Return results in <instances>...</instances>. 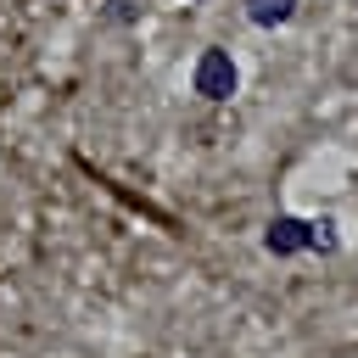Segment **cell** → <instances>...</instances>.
Here are the masks:
<instances>
[{
    "instance_id": "6da1fadb",
    "label": "cell",
    "mask_w": 358,
    "mask_h": 358,
    "mask_svg": "<svg viewBox=\"0 0 358 358\" xmlns=\"http://www.w3.org/2000/svg\"><path fill=\"white\" fill-rule=\"evenodd\" d=\"M190 84H196V95H207V101H229V95H235V62H229V50H201Z\"/></svg>"
},
{
    "instance_id": "7a4b0ae2",
    "label": "cell",
    "mask_w": 358,
    "mask_h": 358,
    "mask_svg": "<svg viewBox=\"0 0 358 358\" xmlns=\"http://www.w3.org/2000/svg\"><path fill=\"white\" fill-rule=\"evenodd\" d=\"M263 246H268L274 257H291V252H302V246H308V224H302V218H291V213H280V218L263 229Z\"/></svg>"
},
{
    "instance_id": "3957f363",
    "label": "cell",
    "mask_w": 358,
    "mask_h": 358,
    "mask_svg": "<svg viewBox=\"0 0 358 358\" xmlns=\"http://www.w3.org/2000/svg\"><path fill=\"white\" fill-rule=\"evenodd\" d=\"M291 11H296V0H246V17H252L257 28H280Z\"/></svg>"
},
{
    "instance_id": "277c9868",
    "label": "cell",
    "mask_w": 358,
    "mask_h": 358,
    "mask_svg": "<svg viewBox=\"0 0 358 358\" xmlns=\"http://www.w3.org/2000/svg\"><path fill=\"white\" fill-rule=\"evenodd\" d=\"M308 246H319V252H336V224H330V218L308 224Z\"/></svg>"
},
{
    "instance_id": "5b68a950",
    "label": "cell",
    "mask_w": 358,
    "mask_h": 358,
    "mask_svg": "<svg viewBox=\"0 0 358 358\" xmlns=\"http://www.w3.org/2000/svg\"><path fill=\"white\" fill-rule=\"evenodd\" d=\"M112 17H134V0H112Z\"/></svg>"
}]
</instances>
